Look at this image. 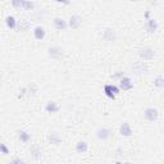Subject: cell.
Returning a JSON list of instances; mask_svg holds the SVG:
<instances>
[{
	"label": "cell",
	"mask_w": 164,
	"mask_h": 164,
	"mask_svg": "<svg viewBox=\"0 0 164 164\" xmlns=\"http://www.w3.org/2000/svg\"><path fill=\"white\" fill-rule=\"evenodd\" d=\"M104 91H105V95L108 97H110V99H114L116 97V95L119 92V89L117 86H113V85H107L105 87H104Z\"/></svg>",
	"instance_id": "cell-1"
},
{
	"label": "cell",
	"mask_w": 164,
	"mask_h": 164,
	"mask_svg": "<svg viewBox=\"0 0 164 164\" xmlns=\"http://www.w3.org/2000/svg\"><path fill=\"white\" fill-rule=\"evenodd\" d=\"M69 26L72 27V28H78L80 25L82 23V18L80 17V15H73V17H71L69 19Z\"/></svg>",
	"instance_id": "cell-7"
},
{
	"label": "cell",
	"mask_w": 164,
	"mask_h": 164,
	"mask_svg": "<svg viewBox=\"0 0 164 164\" xmlns=\"http://www.w3.org/2000/svg\"><path fill=\"white\" fill-rule=\"evenodd\" d=\"M45 110L48 113H57L59 110V107H58V104L55 101H49L46 104V107H45Z\"/></svg>",
	"instance_id": "cell-9"
},
{
	"label": "cell",
	"mask_w": 164,
	"mask_h": 164,
	"mask_svg": "<svg viewBox=\"0 0 164 164\" xmlns=\"http://www.w3.org/2000/svg\"><path fill=\"white\" fill-rule=\"evenodd\" d=\"M140 55H141V58H144L145 61H151V59L154 58V51H153L151 49H143V50L140 51Z\"/></svg>",
	"instance_id": "cell-5"
},
{
	"label": "cell",
	"mask_w": 164,
	"mask_h": 164,
	"mask_svg": "<svg viewBox=\"0 0 164 164\" xmlns=\"http://www.w3.org/2000/svg\"><path fill=\"white\" fill-rule=\"evenodd\" d=\"M144 116H145V118L147 119V121L154 122V121L158 119V110L154 109V108H147L145 110V113H144Z\"/></svg>",
	"instance_id": "cell-2"
},
{
	"label": "cell",
	"mask_w": 164,
	"mask_h": 164,
	"mask_svg": "<svg viewBox=\"0 0 164 164\" xmlns=\"http://www.w3.org/2000/svg\"><path fill=\"white\" fill-rule=\"evenodd\" d=\"M117 164H123V163H117Z\"/></svg>",
	"instance_id": "cell-23"
},
{
	"label": "cell",
	"mask_w": 164,
	"mask_h": 164,
	"mask_svg": "<svg viewBox=\"0 0 164 164\" xmlns=\"http://www.w3.org/2000/svg\"><path fill=\"white\" fill-rule=\"evenodd\" d=\"M96 136L99 137L100 140H107L110 137V130L107 128V127H103V128H99L96 131Z\"/></svg>",
	"instance_id": "cell-3"
},
{
	"label": "cell",
	"mask_w": 164,
	"mask_h": 164,
	"mask_svg": "<svg viewBox=\"0 0 164 164\" xmlns=\"http://www.w3.org/2000/svg\"><path fill=\"white\" fill-rule=\"evenodd\" d=\"M119 132H121L122 136H126V137H128V136L132 135V130H131V126H130L127 122H124V123L121 126V128H119Z\"/></svg>",
	"instance_id": "cell-4"
},
{
	"label": "cell",
	"mask_w": 164,
	"mask_h": 164,
	"mask_svg": "<svg viewBox=\"0 0 164 164\" xmlns=\"http://www.w3.org/2000/svg\"><path fill=\"white\" fill-rule=\"evenodd\" d=\"M119 85H121V89L122 90H130V89H132V82H131V80L128 77H123L121 80V82H119Z\"/></svg>",
	"instance_id": "cell-8"
},
{
	"label": "cell",
	"mask_w": 164,
	"mask_h": 164,
	"mask_svg": "<svg viewBox=\"0 0 164 164\" xmlns=\"http://www.w3.org/2000/svg\"><path fill=\"white\" fill-rule=\"evenodd\" d=\"M154 85L156 86V87H164V78L162 77V76H158V77L155 78V82H154Z\"/></svg>",
	"instance_id": "cell-19"
},
{
	"label": "cell",
	"mask_w": 164,
	"mask_h": 164,
	"mask_svg": "<svg viewBox=\"0 0 164 164\" xmlns=\"http://www.w3.org/2000/svg\"><path fill=\"white\" fill-rule=\"evenodd\" d=\"M34 35H35L36 40H42L44 37H45V30H44V27H41V26L36 27L34 31Z\"/></svg>",
	"instance_id": "cell-10"
},
{
	"label": "cell",
	"mask_w": 164,
	"mask_h": 164,
	"mask_svg": "<svg viewBox=\"0 0 164 164\" xmlns=\"http://www.w3.org/2000/svg\"><path fill=\"white\" fill-rule=\"evenodd\" d=\"M31 154L32 156H34V159H40L41 158V149H40V146L39 145H34L31 147Z\"/></svg>",
	"instance_id": "cell-12"
},
{
	"label": "cell",
	"mask_w": 164,
	"mask_h": 164,
	"mask_svg": "<svg viewBox=\"0 0 164 164\" xmlns=\"http://www.w3.org/2000/svg\"><path fill=\"white\" fill-rule=\"evenodd\" d=\"M49 141H50L53 145H59L61 144V136L55 132H53V133H50V136H49Z\"/></svg>",
	"instance_id": "cell-13"
},
{
	"label": "cell",
	"mask_w": 164,
	"mask_h": 164,
	"mask_svg": "<svg viewBox=\"0 0 164 164\" xmlns=\"http://www.w3.org/2000/svg\"><path fill=\"white\" fill-rule=\"evenodd\" d=\"M54 26H55L58 30H64L65 27H67L65 21L63 18H55V19H54Z\"/></svg>",
	"instance_id": "cell-14"
},
{
	"label": "cell",
	"mask_w": 164,
	"mask_h": 164,
	"mask_svg": "<svg viewBox=\"0 0 164 164\" xmlns=\"http://www.w3.org/2000/svg\"><path fill=\"white\" fill-rule=\"evenodd\" d=\"M126 164H131V163H126Z\"/></svg>",
	"instance_id": "cell-24"
},
{
	"label": "cell",
	"mask_w": 164,
	"mask_h": 164,
	"mask_svg": "<svg viewBox=\"0 0 164 164\" xmlns=\"http://www.w3.org/2000/svg\"><path fill=\"white\" fill-rule=\"evenodd\" d=\"M5 23H7L8 28H14L15 27V18L12 17V15H9V17H7V19H5Z\"/></svg>",
	"instance_id": "cell-17"
},
{
	"label": "cell",
	"mask_w": 164,
	"mask_h": 164,
	"mask_svg": "<svg viewBox=\"0 0 164 164\" xmlns=\"http://www.w3.org/2000/svg\"><path fill=\"white\" fill-rule=\"evenodd\" d=\"M9 164H25V162L22 159H19V158H15V159H13Z\"/></svg>",
	"instance_id": "cell-22"
},
{
	"label": "cell",
	"mask_w": 164,
	"mask_h": 164,
	"mask_svg": "<svg viewBox=\"0 0 164 164\" xmlns=\"http://www.w3.org/2000/svg\"><path fill=\"white\" fill-rule=\"evenodd\" d=\"M22 7L25 9H32L34 8V3H30V2H22Z\"/></svg>",
	"instance_id": "cell-20"
},
{
	"label": "cell",
	"mask_w": 164,
	"mask_h": 164,
	"mask_svg": "<svg viewBox=\"0 0 164 164\" xmlns=\"http://www.w3.org/2000/svg\"><path fill=\"white\" fill-rule=\"evenodd\" d=\"M87 149H89V146H87L86 141H80V143L76 145V151H77L78 154H84V153L87 151Z\"/></svg>",
	"instance_id": "cell-11"
},
{
	"label": "cell",
	"mask_w": 164,
	"mask_h": 164,
	"mask_svg": "<svg viewBox=\"0 0 164 164\" xmlns=\"http://www.w3.org/2000/svg\"><path fill=\"white\" fill-rule=\"evenodd\" d=\"M62 49L58 48V46H53L49 49V55H50L51 58H61L62 57Z\"/></svg>",
	"instance_id": "cell-6"
},
{
	"label": "cell",
	"mask_w": 164,
	"mask_h": 164,
	"mask_svg": "<svg viewBox=\"0 0 164 164\" xmlns=\"http://www.w3.org/2000/svg\"><path fill=\"white\" fill-rule=\"evenodd\" d=\"M104 39H105L107 41H113L114 39H116L114 32L112 30H105V32H104Z\"/></svg>",
	"instance_id": "cell-16"
},
{
	"label": "cell",
	"mask_w": 164,
	"mask_h": 164,
	"mask_svg": "<svg viewBox=\"0 0 164 164\" xmlns=\"http://www.w3.org/2000/svg\"><path fill=\"white\" fill-rule=\"evenodd\" d=\"M19 140L21 141H23V143H27L30 139H31V136H30V133H27L26 131H19Z\"/></svg>",
	"instance_id": "cell-18"
},
{
	"label": "cell",
	"mask_w": 164,
	"mask_h": 164,
	"mask_svg": "<svg viewBox=\"0 0 164 164\" xmlns=\"http://www.w3.org/2000/svg\"><path fill=\"white\" fill-rule=\"evenodd\" d=\"M0 150H2V154H3V155L9 154V150H8V147L5 146V144H2V145H0Z\"/></svg>",
	"instance_id": "cell-21"
},
{
	"label": "cell",
	"mask_w": 164,
	"mask_h": 164,
	"mask_svg": "<svg viewBox=\"0 0 164 164\" xmlns=\"http://www.w3.org/2000/svg\"><path fill=\"white\" fill-rule=\"evenodd\" d=\"M158 28V23L154 21V19H149V22H147V31L149 32H155Z\"/></svg>",
	"instance_id": "cell-15"
}]
</instances>
